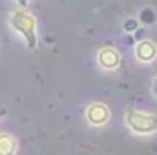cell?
Returning <instances> with one entry per match:
<instances>
[{
    "label": "cell",
    "instance_id": "1",
    "mask_svg": "<svg viewBox=\"0 0 157 155\" xmlns=\"http://www.w3.org/2000/svg\"><path fill=\"white\" fill-rule=\"evenodd\" d=\"M13 29L17 33H20L24 39H26V44L29 49H35L37 47V20L31 13L28 11H15L9 18Z\"/></svg>",
    "mask_w": 157,
    "mask_h": 155
},
{
    "label": "cell",
    "instance_id": "2",
    "mask_svg": "<svg viewBox=\"0 0 157 155\" xmlns=\"http://www.w3.org/2000/svg\"><path fill=\"white\" fill-rule=\"evenodd\" d=\"M124 120L132 131L141 133V135L154 133L157 130V115H154V113H143L137 110H128L124 115Z\"/></svg>",
    "mask_w": 157,
    "mask_h": 155
},
{
    "label": "cell",
    "instance_id": "3",
    "mask_svg": "<svg viewBox=\"0 0 157 155\" xmlns=\"http://www.w3.org/2000/svg\"><path fill=\"white\" fill-rule=\"evenodd\" d=\"M86 120L91 126H104L110 120V110L102 102H93L86 110Z\"/></svg>",
    "mask_w": 157,
    "mask_h": 155
},
{
    "label": "cell",
    "instance_id": "4",
    "mask_svg": "<svg viewBox=\"0 0 157 155\" xmlns=\"http://www.w3.org/2000/svg\"><path fill=\"white\" fill-rule=\"evenodd\" d=\"M97 60H99L101 68H104V70H117L121 66V55H119L117 49L112 47V46L102 47L99 51V55H97Z\"/></svg>",
    "mask_w": 157,
    "mask_h": 155
},
{
    "label": "cell",
    "instance_id": "5",
    "mask_svg": "<svg viewBox=\"0 0 157 155\" xmlns=\"http://www.w3.org/2000/svg\"><path fill=\"white\" fill-rule=\"evenodd\" d=\"M135 57H137L141 62H152V60H155V57H157L155 42H152V40H148V39H143L141 42H137Z\"/></svg>",
    "mask_w": 157,
    "mask_h": 155
},
{
    "label": "cell",
    "instance_id": "6",
    "mask_svg": "<svg viewBox=\"0 0 157 155\" xmlns=\"http://www.w3.org/2000/svg\"><path fill=\"white\" fill-rule=\"evenodd\" d=\"M17 152V141L9 133H0V155H13Z\"/></svg>",
    "mask_w": 157,
    "mask_h": 155
},
{
    "label": "cell",
    "instance_id": "7",
    "mask_svg": "<svg viewBox=\"0 0 157 155\" xmlns=\"http://www.w3.org/2000/svg\"><path fill=\"white\" fill-rule=\"evenodd\" d=\"M139 20H141L143 24H146V26L154 24V22L157 20L155 11H154L152 7H146V9H143V11H141V15H139Z\"/></svg>",
    "mask_w": 157,
    "mask_h": 155
},
{
    "label": "cell",
    "instance_id": "8",
    "mask_svg": "<svg viewBox=\"0 0 157 155\" xmlns=\"http://www.w3.org/2000/svg\"><path fill=\"white\" fill-rule=\"evenodd\" d=\"M124 29H126L128 33H132V31L139 29V24H137V20H135V18H128V20L124 22Z\"/></svg>",
    "mask_w": 157,
    "mask_h": 155
},
{
    "label": "cell",
    "instance_id": "9",
    "mask_svg": "<svg viewBox=\"0 0 157 155\" xmlns=\"http://www.w3.org/2000/svg\"><path fill=\"white\" fill-rule=\"evenodd\" d=\"M152 91H154V93L157 95V77L154 78V82H152Z\"/></svg>",
    "mask_w": 157,
    "mask_h": 155
},
{
    "label": "cell",
    "instance_id": "10",
    "mask_svg": "<svg viewBox=\"0 0 157 155\" xmlns=\"http://www.w3.org/2000/svg\"><path fill=\"white\" fill-rule=\"evenodd\" d=\"M17 2H18L20 6H28V4H29V0H17Z\"/></svg>",
    "mask_w": 157,
    "mask_h": 155
},
{
    "label": "cell",
    "instance_id": "11",
    "mask_svg": "<svg viewBox=\"0 0 157 155\" xmlns=\"http://www.w3.org/2000/svg\"><path fill=\"white\" fill-rule=\"evenodd\" d=\"M6 115V110H4V108H2V110H0V119H2V117Z\"/></svg>",
    "mask_w": 157,
    "mask_h": 155
}]
</instances>
